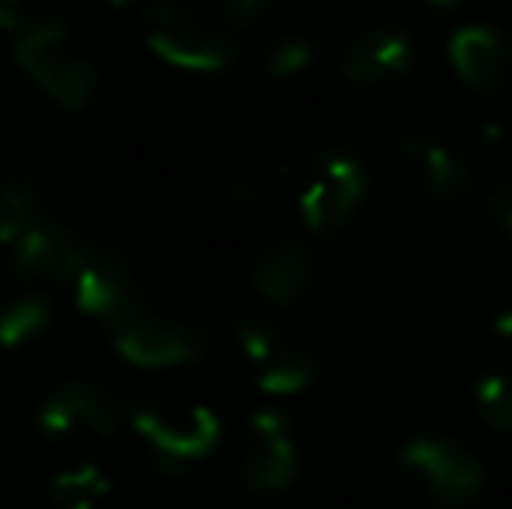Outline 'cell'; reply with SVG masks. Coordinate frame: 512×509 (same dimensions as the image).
Here are the masks:
<instances>
[{"label":"cell","instance_id":"cell-1","mask_svg":"<svg viewBox=\"0 0 512 509\" xmlns=\"http://www.w3.org/2000/svg\"><path fill=\"white\" fill-rule=\"evenodd\" d=\"M394 171L422 199L485 213L512 238V129L460 105H418L384 129Z\"/></svg>","mask_w":512,"mask_h":509},{"label":"cell","instance_id":"cell-2","mask_svg":"<svg viewBox=\"0 0 512 509\" xmlns=\"http://www.w3.org/2000/svg\"><path fill=\"white\" fill-rule=\"evenodd\" d=\"M67 290L84 314L108 321V328L157 307L150 269L119 238L98 227H77Z\"/></svg>","mask_w":512,"mask_h":509},{"label":"cell","instance_id":"cell-3","mask_svg":"<svg viewBox=\"0 0 512 509\" xmlns=\"http://www.w3.org/2000/svg\"><path fill=\"white\" fill-rule=\"evenodd\" d=\"M230 381L265 394H293L314 384L321 360L307 335L272 314H244L234 321L227 349Z\"/></svg>","mask_w":512,"mask_h":509},{"label":"cell","instance_id":"cell-4","mask_svg":"<svg viewBox=\"0 0 512 509\" xmlns=\"http://www.w3.org/2000/svg\"><path fill=\"white\" fill-rule=\"evenodd\" d=\"M140 18L147 46L182 70H223L244 60L241 28L227 4H147Z\"/></svg>","mask_w":512,"mask_h":509},{"label":"cell","instance_id":"cell-5","mask_svg":"<svg viewBox=\"0 0 512 509\" xmlns=\"http://www.w3.org/2000/svg\"><path fill=\"white\" fill-rule=\"evenodd\" d=\"M14 60L60 109H81L98 88V67L60 14H32L14 35Z\"/></svg>","mask_w":512,"mask_h":509},{"label":"cell","instance_id":"cell-6","mask_svg":"<svg viewBox=\"0 0 512 509\" xmlns=\"http://www.w3.org/2000/svg\"><path fill=\"white\" fill-rule=\"evenodd\" d=\"M129 426L157 461L168 464L199 461L220 440V419L213 408L171 387H143L129 401Z\"/></svg>","mask_w":512,"mask_h":509},{"label":"cell","instance_id":"cell-7","mask_svg":"<svg viewBox=\"0 0 512 509\" xmlns=\"http://www.w3.org/2000/svg\"><path fill=\"white\" fill-rule=\"evenodd\" d=\"M366 175L363 157L345 143H331V147L314 150L307 161L304 175H300L297 189V210L300 220L314 234H328L345 227L366 199Z\"/></svg>","mask_w":512,"mask_h":509},{"label":"cell","instance_id":"cell-8","mask_svg":"<svg viewBox=\"0 0 512 509\" xmlns=\"http://www.w3.org/2000/svg\"><path fill=\"white\" fill-rule=\"evenodd\" d=\"M398 464L408 471V478L432 509H464L485 489L481 457L443 433L411 436L398 450Z\"/></svg>","mask_w":512,"mask_h":509},{"label":"cell","instance_id":"cell-9","mask_svg":"<svg viewBox=\"0 0 512 509\" xmlns=\"http://www.w3.org/2000/svg\"><path fill=\"white\" fill-rule=\"evenodd\" d=\"M112 346L122 360L136 367H175V363L209 360L213 335L189 318H178L161 307L133 314L112 325Z\"/></svg>","mask_w":512,"mask_h":509},{"label":"cell","instance_id":"cell-10","mask_svg":"<svg viewBox=\"0 0 512 509\" xmlns=\"http://www.w3.org/2000/svg\"><path fill=\"white\" fill-rule=\"evenodd\" d=\"M122 422H129V401H122L112 387L91 381V377L63 381L39 405L42 433L56 436V440L112 436Z\"/></svg>","mask_w":512,"mask_h":509},{"label":"cell","instance_id":"cell-11","mask_svg":"<svg viewBox=\"0 0 512 509\" xmlns=\"http://www.w3.org/2000/svg\"><path fill=\"white\" fill-rule=\"evenodd\" d=\"M297 443L290 422L272 408H258L244 419L237 436V471L241 482L255 492H276L297 475Z\"/></svg>","mask_w":512,"mask_h":509},{"label":"cell","instance_id":"cell-12","mask_svg":"<svg viewBox=\"0 0 512 509\" xmlns=\"http://www.w3.org/2000/svg\"><path fill=\"white\" fill-rule=\"evenodd\" d=\"M450 60L481 95L512 102V28L467 21L450 32Z\"/></svg>","mask_w":512,"mask_h":509},{"label":"cell","instance_id":"cell-13","mask_svg":"<svg viewBox=\"0 0 512 509\" xmlns=\"http://www.w3.org/2000/svg\"><path fill=\"white\" fill-rule=\"evenodd\" d=\"M415 60V39L398 21L359 28L342 53V74L352 84H384L401 77Z\"/></svg>","mask_w":512,"mask_h":509},{"label":"cell","instance_id":"cell-14","mask_svg":"<svg viewBox=\"0 0 512 509\" xmlns=\"http://www.w3.org/2000/svg\"><path fill=\"white\" fill-rule=\"evenodd\" d=\"M60 224V206H56L46 178L14 175L0 185V248L7 255Z\"/></svg>","mask_w":512,"mask_h":509},{"label":"cell","instance_id":"cell-15","mask_svg":"<svg viewBox=\"0 0 512 509\" xmlns=\"http://www.w3.org/2000/svg\"><path fill=\"white\" fill-rule=\"evenodd\" d=\"M317 276L314 252L300 234H276L258 248L251 262V283L269 304H293Z\"/></svg>","mask_w":512,"mask_h":509},{"label":"cell","instance_id":"cell-16","mask_svg":"<svg viewBox=\"0 0 512 509\" xmlns=\"http://www.w3.org/2000/svg\"><path fill=\"white\" fill-rule=\"evenodd\" d=\"M108 496V478L98 464H77L49 478L42 509H98Z\"/></svg>","mask_w":512,"mask_h":509},{"label":"cell","instance_id":"cell-17","mask_svg":"<svg viewBox=\"0 0 512 509\" xmlns=\"http://www.w3.org/2000/svg\"><path fill=\"white\" fill-rule=\"evenodd\" d=\"M49 325H53V304L46 297L21 293V297L0 304V346L4 349L39 339Z\"/></svg>","mask_w":512,"mask_h":509},{"label":"cell","instance_id":"cell-18","mask_svg":"<svg viewBox=\"0 0 512 509\" xmlns=\"http://www.w3.org/2000/svg\"><path fill=\"white\" fill-rule=\"evenodd\" d=\"M474 401L495 429L512 433V367H488L474 384Z\"/></svg>","mask_w":512,"mask_h":509},{"label":"cell","instance_id":"cell-19","mask_svg":"<svg viewBox=\"0 0 512 509\" xmlns=\"http://www.w3.org/2000/svg\"><path fill=\"white\" fill-rule=\"evenodd\" d=\"M227 189H230V196H234L237 203H255V199L269 189V175H265V168L244 164V168H237L234 175H230Z\"/></svg>","mask_w":512,"mask_h":509},{"label":"cell","instance_id":"cell-20","mask_svg":"<svg viewBox=\"0 0 512 509\" xmlns=\"http://www.w3.org/2000/svg\"><path fill=\"white\" fill-rule=\"evenodd\" d=\"M495 328H499L502 335H509V339H512V304L502 307V311L495 314Z\"/></svg>","mask_w":512,"mask_h":509}]
</instances>
